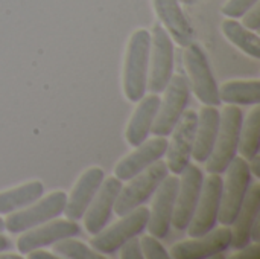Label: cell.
Here are the masks:
<instances>
[{"instance_id": "30bf717a", "label": "cell", "mask_w": 260, "mask_h": 259, "mask_svg": "<svg viewBox=\"0 0 260 259\" xmlns=\"http://www.w3.org/2000/svg\"><path fill=\"white\" fill-rule=\"evenodd\" d=\"M222 192V177L221 174H209L203 180V188L195 208V212L186 227L190 238L200 237L212 231L218 223L219 205Z\"/></svg>"}, {"instance_id": "836d02e7", "label": "cell", "mask_w": 260, "mask_h": 259, "mask_svg": "<svg viewBox=\"0 0 260 259\" xmlns=\"http://www.w3.org/2000/svg\"><path fill=\"white\" fill-rule=\"evenodd\" d=\"M248 163V168H250V172L254 179H260V154H254L251 159L247 160Z\"/></svg>"}, {"instance_id": "d590c367", "label": "cell", "mask_w": 260, "mask_h": 259, "mask_svg": "<svg viewBox=\"0 0 260 259\" xmlns=\"http://www.w3.org/2000/svg\"><path fill=\"white\" fill-rule=\"evenodd\" d=\"M0 259H23L21 253H5L0 252Z\"/></svg>"}, {"instance_id": "cb8c5ba5", "label": "cell", "mask_w": 260, "mask_h": 259, "mask_svg": "<svg viewBox=\"0 0 260 259\" xmlns=\"http://www.w3.org/2000/svg\"><path fill=\"white\" fill-rule=\"evenodd\" d=\"M221 102L232 105L260 104L259 79H230L218 87Z\"/></svg>"}, {"instance_id": "8d00e7d4", "label": "cell", "mask_w": 260, "mask_h": 259, "mask_svg": "<svg viewBox=\"0 0 260 259\" xmlns=\"http://www.w3.org/2000/svg\"><path fill=\"white\" fill-rule=\"evenodd\" d=\"M9 249V241L5 235L0 234V252H6Z\"/></svg>"}, {"instance_id": "4dcf8cb0", "label": "cell", "mask_w": 260, "mask_h": 259, "mask_svg": "<svg viewBox=\"0 0 260 259\" xmlns=\"http://www.w3.org/2000/svg\"><path fill=\"white\" fill-rule=\"evenodd\" d=\"M242 24L253 31V32H257L260 29V3L257 2L254 6H251L242 17Z\"/></svg>"}, {"instance_id": "ffe728a7", "label": "cell", "mask_w": 260, "mask_h": 259, "mask_svg": "<svg viewBox=\"0 0 260 259\" xmlns=\"http://www.w3.org/2000/svg\"><path fill=\"white\" fill-rule=\"evenodd\" d=\"M152 2L157 17L163 24V27L171 35V38L181 47H186L189 43H192L195 35L193 27L189 18L184 15L180 2L178 0H152Z\"/></svg>"}, {"instance_id": "2e32d148", "label": "cell", "mask_w": 260, "mask_h": 259, "mask_svg": "<svg viewBox=\"0 0 260 259\" xmlns=\"http://www.w3.org/2000/svg\"><path fill=\"white\" fill-rule=\"evenodd\" d=\"M122 186H123L122 180H119L116 176L105 177L104 182L101 183L98 192L94 194L93 200L90 202L82 217L84 227L90 235L98 234L108 224L113 215L114 203L117 200Z\"/></svg>"}, {"instance_id": "484cf974", "label": "cell", "mask_w": 260, "mask_h": 259, "mask_svg": "<svg viewBox=\"0 0 260 259\" xmlns=\"http://www.w3.org/2000/svg\"><path fill=\"white\" fill-rule=\"evenodd\" d=\"M260 150V105H253L251 111L245 119H242L239 142H238V154L245 160L251 159Z\"/></svg>"}, {"instance_id": "d6a6232c", "label": "cell", "mask_w": 260, "mask_h": 259, "mask_svg": "<svg viewBox=\"0 0 260 259\" xmlns=\"http://www.w3.org/2000/svg\"><path fill=\"white\" fill-rule=\"evenodd\" d=\"M24 258L27 259H61L56 253L53 252H47L44 250V247H40V249H34L30 252H27L24 255Z\"/></svg>"}, {"instance_id": "4fadbf2b", "label": "cell", "mask_w": 260, "mask_h": 259, "mask_svg": "<svg viewBox=\"0 0 260 259\" xmlns=\"http://www.w3.org/2000/svg\"><path fill=\"white\" fill-rule=\"evenodd\" d=\"M232 244V227L222 226L212 229L204 235L193 237L174 244L169 250L174 259H207L227 252Z\"/></svg>"}, {"instance_id": "7a4b0ae2", "label": "cell", "mask_w": 260, "mask_h": 259, "mask_svg": "<svg viewBox=\"0 0 260 259\" xmlns=\"http://www.w3.org/2000/svg\"><path fill=\"white\" fill-rule=\"evenodd\" d=\"M244 113L238 105H225L221 111L219 130L212 154L204 162L209 174H224L230 162L238 156V142Z\"/></svg>"}, {"instance_id": "1f68e13d", "label": "cell", "mask_w": 260, "mask_h": 259, "mask_svg": "<svg viewBox=\"0 0 260 259\" xmlns=\"http://www.w3.org/2000/svg\"><path fill=\"white\" fill-rule=\"evenodd\" d=\"M236 253L230 255V259H259L260 258V244L259 243H248L245 247L235 250Z\"/></svg>"}, {"instance_id": "83f0119b", "label": "cell", "mask_w": 260, "mask_h": 259, "mask_svg": "<svg viewBox=\"0 0 260 259\" xmlns=\"http://www.w3.org/2000/svg\"><path fill=\"white\" fill-rule=\"evenodd\" d=\"M140 247H142V255L145 259H169L171 255L165 249V246L160 243L158 238L154 235H143L140 238Z\"/></svg>"}, {"instance_id": "8992f818", "label": "cell", "mask_w": 260, "mask_h": 259, "mask_svg": "<svg viewBox=\"0 0 260 259\" xmlns=\"http://www.w3.org/2000/svg\"><path fill=\"white\" fill-rule=\"evenodd\" d=\"M148 217H149V209L146 206H139L133 209L131 212L125 214L120 217L119 221L113 223L111 226H105L102 231L93 235L90 240V247H93L96 252L111 256L114 252L120 249V246L133 238L139 237L148 224Z\"/></svg>"}, {"instance_id": "603a6c76", "label": "cell", "mask_w": 260, "mask_h": 259, "mask_svg": "<svg viewBox=\"0 0 260 259\" xmlns=\"http://www.w3.org/2000/svg\"><path fill=\"white\" fill-rule=\"evenodd\" d=\"M44 185L38 180H32L15 188L0 192V215H8L14 211L23 209L43 197Z\"/></svg>"}, {"instance_id": "9c48e42d", "label": "cell", "mask_w": 260, "mask_h": 259, "mask_svg": "<svg viewBox=\"0 0 260 259\" xmlns=\"http://www.w3.org/2000/svg\"><path fill=\"white\" fill-rule=\"evenodd\" d=\"M67 194L64 191H53L46 197H40L29 206L8 214L5 218V231L9 234H23L49 220L59 217L64 212Z\"/></svg>"}, {"instance_id": "ba28073f", "label": "cell", "mask_w": 260, "mask_h": 259, "mask_svg": "<svg viewBox=\"0 0 260 259\" xmlns=\"http://www.w3.org/2000/svg\"><path fill=\"white\" fill-rule=\"evenodd\" d=\"M165 96L160 99L158 111L155 114L151 133L154 136H169L181 114L187 108L190 99V85L186 76L174 73L163 90Z\"/></svg>"}, {"instance_id": "d4e9b609", "label": "cell", "mask_w": 260, "mask_h": 259, "mask_svg": "<svg viewBox=\"0 0 260 259\" xmlns=\"http://www.w3.org/2000/svg\"><path fill=\"white\" fill-rule=\"evenodd\" d=\"M221 31L232 44H235L238 49H241L248 56H251L254 60H259L260 38L257 32H253V31L247 29L236 18L224 20L222 24H221Z\"/></svg>"}, {"instance_id": "ac0fdd59", "label": "cell", "mask_w": 260, "mask_h": 259, "mask_svg": "<svg viewBox=\"0 0 260 259\" xmlns=\"http://www.w3.org/2000/svg\"><path fill=\"white\" fill-rule=\"evenodd\" d=\"M104 179H105L104 169L99 166H91L79 176L70 194L67 195V202L62 212L66 218L73 221L82 220L84 212L87 211L90 202L93 200Z\"/></svg>"}, {"instance_id": "5b68a950", "label": "cell", "mask_w": 260, "mask_h": 259, "mask_svg": "<svg viewBox=\"0 0 260 259\" xmlns=\"http://www.w3.org/2000/svg\"><path fill=\"white\" fill-rule=\"evenodd\" d=\"M224 172L225 179H222L218 221L222 226H232L253 182V176L247 160L241 156H236Z\"/></svg>"}, {"instance_id": "9a60e30c", "label": "cell", "mask_w": 260, "mask_h": 259, "mask_svg": "<svg viewBox=\"0 0 260 259\" xmlns=\"http://www.w3.org/2000/svg\"><path fill=\"white\" fill-rule=\"evenodd\" d=\"M79 232L81 229L78 226V221L56 217L53 220H49L37 227H32L23 232L21 237L17 240V250L18 253L26 255L27 252L34 249L47 247L59 240L78 237Z\"/></svg>"}, {"instance_id": "3957f363", "label": "cell", "mask_w": 260, "mask_h": 259, "mask_svg": "<svg viewBox=\"0 0 260 259\" xmlns=\"http://www.w3.org/2000/svg\"><path fill=\"white\" fill-rule=\"evenodd\" d=\"M183 64L190 90L195 93L198 101H201L204 105H221L216 79L210 69L207 55L198 43L192 41L184 47Z\"/></svg>"}, {"instance_id": "6da1fadb", "label": "cell", "mask_w": 260, "mask_h": 259, "mask_svg": "<svg viewBox=\"0 0 260 259\" xmlns=\"http://www.w3.org/2000/svg\"><path fill=\"white\" fill-rule=\"evenodd\" d=\"M149 52L151 32L148 29H136L126 46L122 72L123 93L131 102H139L146 93Z\"/></svg>"}, {"instance_id": "44dd1931", "label": "cell", "mask_w": 260, "mask_h": 259, "mask_svg": "<svg viewBox=\"0 0 260 259\" xmlns=\"http://www.w3.org/2000/svg\"><path fill=\"white\" fill-rule=\"evenodd\" d=\"M160 99L161 98L158 93H151L145 95L139 101V105L131 114L125 130V139L131 147H137L149 137L155 114L158 111Z\"/></svg>"}, {"instance_id": "52a82bcc", "label": "cell", "mask_w": 260, "mask_h": 259, "mask_svg": "<svg viewBox=\"0 0 260 259\" xmlns=\"http://www.w3.org/2000/svg\"><path fill=\"white\" fill-rule=\"evenodd\" d=\"M175 47L174 40L161 23L154 24L151 32V52L146 90L149 93H161L174 75Z\"/></svg>"}, {"instance_id": "74e56055", "label": "cell", "mask_w": 260, "mask_h": 259, "mask_svg": "<svg viewBox=\"0 0 260 259\" xmlns=\"http://www.w3.org/2000/svg\"><path fill=\"white\" fill-rule=\"evenodd\" d=\"M180 3H184V5H192V3H195V2H198V0H178Z\"/></svg>"}, {"instance_id": "e0dca14e", "label": "cell", "mask_w": 260, "mask_h": 259, "mask_svg": "<svg viewBox=\"0 0 260 259\" xmlns=\"http://www.w3.org/2000/svg\"><path fill=\"white\" fill-rule=\"evenodd\" d=\"M168 147V139L163 136H155L152 139H146L140 145L134 147V151L126 154L114 168V176L126 182L137 176L139 172L145 171L148 166L155 163L157 160L163 159Z\"/></svg>"}, {"instance_id": "5bb4252c", "label": "cell", "mask_w": 260, "mask_h": 259, "mask_svg": "<svg viewBox=\"0 0 260 259\" xmlns=\"http://www.w3.org/2000/svg\"><path fill=\"white\" fill-rule=\"evenodd\" d=\"M178 183H180V177L177 174L174 176L168 174L163 179V182L158 185L155 192L152 194L154 198L151 203L146 229L149 231L151 235H154L158 240L166 238V235L169 234V229L172 227L171 223H172Z\"/></svg>"}, {"instance_id": "7402d4cb", "label": "cell", "mask_w": 260, "mask_h": 259, "mask_svg": "<svg viewBox=\"0 0 260 259\" xmlns=\"http://www.w3.org/2000/svg\"><path fill=\"white\" fill-rule=\"evenodd\" d=\"M219 119H221V111L216 107L204 105L200 110L193 150H192V159L195 162L204 163L212 154V150L218 136V130H219Z\"/></svg>"}, {"instance_id": "f546056e", "label": "cell", "mask_w": 260, "mask_h": 259, "mask_svg": "<svg viewBox=\"0 0 260 259\" xmlns=\"http://www.w3.org/2000/svg\"><path fill=\"white\" fill-rule=\"evenodd\" d=\"M117 252H120L122 259H143L139 237H133V238L126 240Z\"/></svg>"}, {"instance_id": "f1b7e54d", "label": "cell", "mask_w": 260, "mask_h": 259, "mask_svg": "<svg viewBox=\"0 0 260 259\" xmlns=\"http://www.w3.org/2000/svg\"><path fill=\"white\" fill-rule=\"evenodd\" d=\"M259 0H229L222 6V14L229 18H241Z\"/></svg>"}, {"instance_id": "4316f807", "label": "cell", "mask_w": 260, "mask_h": 259, "mask_svg": "<svg viewBox=\"0 0 260 259\" xmlns=\"http://www.w3.org/2000/svg\"><path fill=\"white\" fill-rule=\"evenodd\" d=\"M53 253L61 259H105L107 256L96 252L93 247H88L85 243L76 240L75 237L59 240L52 244Z\"/></svg>"}, {"instance_id": "277c9868", "label": "cell", "mask_w": 260, "mask_h": 259, "mask_svg": "<svg viewBox=\"0 0 260 259\" xmlns=\"http://www.w3.org/2000/svg\"><path fill=\"white\" fill-rule=\"evenodd\" d=\"M168 174H169L168 165L160 159L151 166H148L145 171L126 180V185L122 186L117 195L113 212L117 217H122L131 212L133 209L145 205L152 197V194L155 192V189Z\"/></svg>"}, {"instance_id": "f35d334b", "label": "cell", "mask_w": 260, "mask_h": 259, "mask_svg": "<svg viewBox=\"0 0 260 259\" xmlns=\"http://www.w3.org/2000/svg\"><path fill=\"white\" fill-rule=\"evenodd\" d=\"M3 231H5V220L0 217V234H2Z\"/></svg>"}, {"instance_id": "d6986e66", "label": "cell", "mask_w": 260, "mask_h": 259, "mask_svg": "<svg viewBox=\"0 0 260 259\" xmlns=\"http://www.w3.org/2000/svg\"><path fill=\"white\" fill-rule=\"evenodd\" d=\"M260 217V183L251 182L248 192L236 214V218L233 221L232 227V244L230 247L233 250H239L245 247L250 240V231L254 221Z\"/></svg>"}, {"instance_id": "7c38bea8", "label": "cell", "mask_w": 260, "mask_h": 259, "mask_svg": "<svg viewBox=\"0 0 260 259\" xmlns=\"http://www.w3.org/2000/svg\"><path fill=\"white\" fill-rule=\"evenodd\" d=\"M180 183H178V191H177V197H175V205H174V214H172V227H175L177 231H186L198 198H200V192L203 188V171L200 169V166L189 163L180 174Z\"/></svg>"}, {"instance_id": "8fae6325", "label": "cell", "mask_w": 260, "mask_h": 259, "mask_svg": "<svg viewBox=\"0 0 260 259\" xmlns=\"http://www.w3.org/2000/svg\"><path fill=\"white\" fill-rule=\"evenodd\" d=\"M197 122H198V113L186 108L180 121L171 131V140H168L165 162L172 174L178 176L190 163Z\"/></svg>"}, {"instance_id": "e575fe53", "label": "cell", "mask_w": 260, "mask_h": 259, "mask_svg": "<svg viewBox=\"0 0 260 259\" xmlns=\"http://www.w3.org/2000/svg\"><path fill=\"white\" fill-rule=\"evenodd\" d=\"M250 240L253 243H259L260 241V217L254 221V224L251 226V231H250Z\"/></svg>"}]
</instances>
